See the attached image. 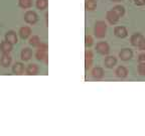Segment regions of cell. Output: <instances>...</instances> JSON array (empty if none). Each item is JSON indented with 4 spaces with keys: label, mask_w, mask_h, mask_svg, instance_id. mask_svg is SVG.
<instances>
[{
    "label": "cell",
    "mask_w": 145,
    "mask_h": 136,
    "mask_svg": "<svg viewBox=\"0 0 145 136\" xmlns=\"http://www.w3.org/2000/svg\"><path fill=\"white\" fill-rule=\"evenodd\" d=\"M138 61L139 63H145V52H142L138 56Z\"/></svg>",
    "instance_id": "29"
},
{
    "label": "cell",
    "mask_w": 145,
    "mask_h": 136,
    "mask_svg": "<svg viewBox=\"0 0 145 136\" xmlns=\"http://www.w3.org/2000/svg\"><path fill=\"white\" fill-rule=\"evenodd\" d=\"M18 4L23 9L30 8L32 5V0H18Z\"/></svg>",
    "instance_id": "22"
},
{
    "label": "cell",
    "mask_w": 145,
    "mask_h": 136,
    "mask_svg": "<svg viewBox=\"0 0 145 136\" xmlns=\"http://www.w3.org/2000/svg\"><path fill=\"white\" fill-rule=\"evenodd\" d=\"M115 75L117 78H120V79H124L128 76V70L125 68L124 66H119L115 71Z\"/></svg>",
    "instance_id": "13"
},
{
    "label": "cell",
    "mask_w": 145,
    "mask_h": 136,
    "mask_svg": "<svg viewBox=\"0 0 145 136\" xmlns=\"http://www.w3.org/2000/svg\"><path fill=\"white\" fill-rule=\"evenodd\" d=\"M35 58L37 61H43V60H45L48 58V52L37 50V52H35Z\"/></svg>",
    "instance_id": "24"
},
{
    "label": "cell",
    "mask_w": 145,
    "mask_h": 136,
    "mask_svg": "<svg viewBox=\"0 0 145 136\" xmlns=\"http://www.w3.org/2000/svg\"><path fill=\"white\" fill-rule=\"evenodd\" d=\"M19 36H20L22 39H28L30 36V34H31V28H30L29 26H22L19 29Z\"/></svg>",
    "instance_id": "15"
},
{
    "label": "cell",
    "mask_w": 145,
    "mask_h": 136,
    "mask_svg": "<svg viewBox=\"0 0 145 136\" xmlns=\"http://www.w3.org/2000/svg\"><path fill=\"white\" fill-rule=\"evenodd\" d=\"M104 69L101 68V67H95V68L92 70V73H91V75H92V77L94 78V79L96 80H100L102 79L103 77H104Z\"/></svg>",
    "instance_id": "8"
},
{
    "label": "cell",
    "mask_w": 145,
    "mask_h": 136,
    "mask_svg": "<svg viewBox=\"0 0 145 136\" xmlns=\"http://www.w3.org/2000/svg\"><path fill=\"white\" fill-rule=\"evenodd\" d=\"M39 69L37 65H35V63H30V65L27 66L25 72H26V75H28V76H35L39 74Z\"/></svg>",
    "instance_id": "12"
},
{
    "label": "cell",
    "mask_w": 145,
    "mask_h": 136,
    "mask_svg": "<svg viewBox=\"0 0 145 136\" xmlns=\"http://www.w3.org/2000/svg\"><path fill=\"white\" fill-rule=\"evenodd\" d=\"M37 48V50H43V52H48V45L46 44L45 42H39V44L36 46Z\"/></svg>",
    "instance_id": "27"
},
{
    "label": "cell",
    "mask_w": 145,
    "mask_h": 136,
    "mask_svg": "<svg viewBox=\"0 0 145 136\" xmlns=\"http://www.w3.org/2000/svg\"><path fill=\"white\" fill-rule=\"evenodd\" d=\"M106 19H107V21H108L110 24H112V25H115L116 23L119 21V19H120V17L117 15V14L115 13V12L113 11V10H109V11H107V13H106Z\"/></svg>",
    "instance_id": "6"
},
{
    "label": "cell",
    "mask_w": 145,
    "mask_h": 136,
    "mask_svg": "<svg viewBox=\"0 0 145 136\" xmlns=\"http://www.w3.org/2000/svg\"><path fill=\"white\" fill-rule=\"evenodd\" d=\"M117 63V59L114 56H108L104 60V66L108 69H113Z\"/></svg>",
    "instance_id": "10"
},
{
    "label": "cell",
    "mask_w": 145,
    "mask_h": 136,
    "mask_svg": "<svg viewBox=\"0 0 145 136\" xmlns=\"http://www.w3.org/2000/svg\"><path fill=\"white\" fill-rule=\"evenodd\" d=\"M93 58H94V54L92 50H87L86 54H85V69L89 70V69L92 68L93 66Z\"/></svg>",
    "instance_id": "7"
},
{
    "label": "cell",
    "mask_w": 145,
    "mask_h": 136,
    "mask_svg": "<svg viewBox=\"0 0 145 136\" xmlns=\"http://www.w3.org/2000/svg\"><path fill=\"white\" fill-rule=\"evenodd\" d=\"M24 20L28 24H34V23H36L37 20H39V16H37V14L34 11L28 10L24 14Z\"/></svg>",
    "instance_id": "3"
},
{
    "label": "cell",
    "mask_w": 145,
    "mask_h": 136,
    "mask_svg": "<svg viewBox=\"0 0 145 136\" xmlns=\"http://www.w3.org/2000/svg\"><path fill=\"white\" fill-rule=\"evenodd\" d=\"M35 5H36V8L39 9V10H44L48 7V0H36Z\"/></svg>",
    "instance_id": "21"
},
{
    "label": "cell",
    "mask_w": 145,
    "mask_h": 136,
    "mask_svg": "<svg viewBox=\"0 0 145 136\" xmlns=\"http://www.w3.org/2000/svg\"><path fill=\"white\" fill-rule=\"evenodd\" d=\"M32 57V50L28 48H25L21 50V54H20V58L22 61H29Z\"/></svg>",
    "instance_id": "17"
},
{
    "label": "cell",
    "mask_w": 145,
    "mask_h": 136,
    "mask_svg": "<svg viewBox=\"0 0 145 136\" xmlns=\"http://www.w3.org/2000/svg\"><path fill=\"white\" fill-rule=\"evenodd\" d=\"M112 10H113L119 17H123L125 14V8H124V6H122V5H119V4L115 5V6L112 8Z\"/></svg>",
    "instance_id": "20"
},
{
    "label": "cell",
    "mask_w": 145,
    "mask_h": 136,
    "mask_svg": "<svg viewBox=\"0 0 145 136\" xmlns=\"http://www.w3.org/2000/svg\"><path fill=\"white\" fill-rule=\"evenodd\" d=\"M96 7H97V1L95 0H87L85 3V8L88 11H93L96 9Z\"/></svg>",
    "instance_id": "19"
},
{
    "label": "cell",
    "mask_w": 145,
    "mask_h": 136,
    "mask_svg": "<svg viewBox=\"0 0 145 136\" xmlns=\"http://www.w3.org/2000/svg\"><path fill=\"white\" fill-rule=\"evenodd\" d=\"M138 74L145 77V63H139L138 65Z\"/></svg>",
    "instance_id": "26"
},
{
    "label": "cell",
    "mask_w": 145,
    "mask_h": 136,
    "mask_svg": "<svg viewBox=\"0 0 145 136\" xmlns=\"http://www.w3.org/2000/svg\"><path fill=\"white\" fill-rule=\"evenodd\" d=\"M93 42H94L93 37L91 35H87L86 39H85V45H86V48H91L93 45Z\"/></svg>",
    "instance_id": "25"
},
{
    "label": "cell",
    "mask_w": 145,
    "mask_h": 136,
    "mask_svg": "<svg viewBox=\"0 0 145 136\" xmlns=\"http://www.w3.org/2000/svg\"><path fill=\"white\" fill-rule=\"evenodd\" d=\"M5 41L12 43V44L17 43V34H16V32H14L13 30L7 31L6 34H5Z\"/></svg>",
    "instance_id": "11"
},
{
    "label": "cell",
    "mask_w": 145,
    "mask_h": 136,
    "mask_svg": "<svg viewBox=\"0 0 145 136\" xmlns=\"http://www.w3.org/2000/svg\"><path fill=\"white\" fill-rule=\"evenodd\" d=\"M114 34L119 39H125L128 35V31H127V28L125 26L118 25V26H115V28H114Z\"/></svg>",
    "instance_id": "5"
},
{
    "label": "cell",
    "mask_w": 145,
    "mask_h": 136,
    "mask_svg": "<svg viewBox=\"0 0 145 136\" xmlns=\"http://www.w3.org/2000/svg\"><path fill=\"white\" fill-rule=\"evenodd\" d=\"M95 50L97 52H99L100 54H103V56H107L110 52V46H109L108 42L106 41H100L96 44Z\"/></svg>",
    "instance_id": "2"
},
{
    "label": "cell",
    "mask_w": 145,
    "mask_h": 136,
    "mask_svg": "<svg viewBox=\"0 0 145 136\" xmlns=\"http://www.w3.org/2000/svg\"><path fill=\"white\" fill-rule=\"evenodd\" d=\"M144 1H145V0H144Z\"/></svg>",
    "instance_id": "33"
},
{
    "label": "cell",
    "mask_w": 145,
    "mask_h": 136,
    "mask_svg": "<svg viewBox=\"0 0 145 136\" xmlns=\"http://www.w3.org/2000/svg\"><path fill=\"white\" fill-rule=\"evenodd\" d=\"M28 42H29V44L31 45V46L36 48V46L39 44V42H40V39H39V35H32L29 39V41H28Z\"/></svg>",
    "instance_id": "23"
},
{
    "label": "cell",
    "mask_w": 145,
    "mask_h": 136,
    "mask_svg": "<svg viewBox=\"0 0 145 136\" xmlns=\"http://www.w3.org/2000/svg\"><path fill=\"white\" fill-rule=\"evenodd\" d=\"M134 3L137 6H143L145 4V1L144 0H134Z\"/></svg>",
    "instance_id": "30"
},
{
    "label": "cell",
    "mask_w": 145,
    "mask_h": 136,
    "mask_svg": "<svg viewBox=\"0 0 145 136\" xmlns=\"http://www.w3.org/2000/svg\"><path fill=\"white\" fill-rule=\"evenodd\" d=\"M11 61H12V58L10 57V54H2L1 56V59H0V63L2 65V67L4 68H7L11 65Z\"/></svg>",
    "instance_id": "16"
},
{
    "label": "cell",
    "mask_w": 145,
    "mask_h": 136,
    "mask_svg": "<svg viewBox=\"0 0 145 136\" xmlns=\"http://www.w3.org/2000/svg\"><path fill=\"white\" fill-rule=\"evenodd\" d=\"M119 58L121 59V61H130V60L133 58V52H132L130 48H123L121 50V52H119Z\"/></svg>",
    "instance_id": "4"
},
{
    "label": "cell",
    "mask_w": 145,
    "mask_h": 136,
    "mask_svg": "<svg viewBox=\"0 0 145 136\" xmlns=\"http://www.w3.org/2000/svg\"><path fill=\"white\" fill-rule=\"evenodd\" d=\"M111 1H113V2H120L122 0H111Z\"/></svg>",
    "instance_id": "31"
},
{
    "label": "cell",
    "mask_w": 145,
    "mask_h": 136,
    "mask_svg": "<svg viewBox=\"0 0 145 136\" xmlns=\"http://www.w3.org/2000/svg\"><path fill=\"white\" fill-rule=\"evenodd\" d=\"M94 33L97 39H104L107 33V24L105 21L98 20L94 26Z\"/></svg>",
    "instance_id": "1"
},
{
    "label": "cell",
    "mask_w": 145,
    "mask_h": 136,
    "mask_svg": "<svg viewBox=\"0 0 145 136\" xmlns=\"http://www.w3.org/2000/svg\"><path fill=\"white\" fill-rule=\"evenodd\" d=\"M143 39H144V36H143L142 34L139 33V32H136V33H134L131 35L130 41H131V44L133 45V46H136V48H137Z\"/></svg>",
    "instance_id": "9"
},
{
    "label": "cell",
    "mask_w": 145,
    "mask_h": 136,
    "mask_svg": "<svg viewBox=\"0 0 145 136\" xmlns=\"http://www.w3.org/2000/svg\"><path fill=\"white\" fill-rule=\"evenodd\" d=\"M95 1H97V0H95Z\"/></svg>",
    "instance_id": "32"
},
{
    "label": "cell",
    "mask_w": 145,
    "mask_h": 136,
    "mask_svg": "<svg viewBox=\"0 0 145 136\" xmlns=\"http://www.w3.org/2000/svg\"><path fill=\"white\" fill-rule=\"evenodd\" d=\"M23 71H24V66L22 63H15L12 67V72L15 75H22Z\"/></svg>",
    "instance_id": "18"
},
{
    "label": "cell",
    "mask_w": 145,
    "mask_h": 136,
    "mask_svg": "<svg viewBox=\"0 0 145 136\" xmlns=\"http://www.w3.org/2000/svg\"><path fill=\"white\" fill-rule=\"evenodd\" d=\"M137 48H139L140 50H143V52H145V37L141 41V42L139 43V45L137 46Z\"/></svg>",
    "instance_id": "28"
},
{
    "label": "cell",
    "mask_w": 145,
    "mask_h": 136,
    "mask_svg": "<svg viewBox=\"0 0 145 136\" xmlns=\"http://www.w3.org/2000/svg\"><path fill=\"white\" fill-rule=\"evenodd\" d=\"M12 48H13V44L6 41L0 43V50H1L2 54H9L12 50Z\"/></svg>",
    "instance_id": "14"
}]
</instances>
